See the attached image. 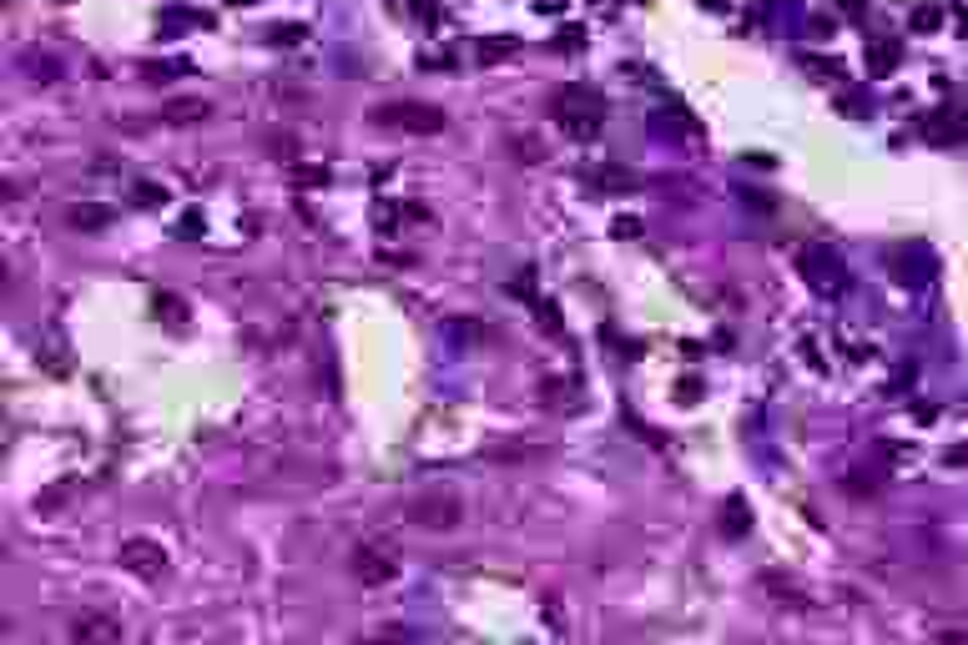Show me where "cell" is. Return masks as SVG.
Instances as JSON below:
<instances>
[{"label":"cell","instance_id":"obj_1","mask_svg":"<svg viewBox=\"0 0 968 645\" xmlns=\"http://www.w3.org/2000/svg\"><path fill=\"white\" fill-rule=\"evenodd\" d=\"M459 499L454 494H444V489H434V494H419V499H409L404 504V525H414V530H429V535H439V530H459Z\"/></svg>","mask_w":968,"mask_h":645},{"label":"cell","instance_id":"obj_2","mask_svg":"<svg viewBox=\"0 0 968 645\" xmlns=\"http://www.w3.org/2000/svg\"><path fill=\"white\" fill-rule=\"evenodd\" d=\"M379 126H409V132H439L449 121L439 106H419V101H394V106H374Z\"/></svg>","mask_w":968,"mask_h":645},{"label":"cell","instance_id":"obj_3","mask_svg":"<svg viewBox=\"0 0 968 645\" xmlns=\"http://www.w3.org/2000/svg\"><path fill=\"white\" fill-rule=\"evenodd\" d=\"M66 635L71 640H81V645H106V640H121V620H111V615H76L71 625H66Z\"/></svg>","mask_w":968,"mask_h":645},{"label":"cell","instance_id":"obj_4","mask_svg":"<svg viewBox=\"0 0 968 645\" xmlns=\"http://www.w3.org/2000/svg\"><path fill=\"white\" fill-rule=\"evenodd\" d=\"M121 560H127L132 570H142V575H157L167 565V550H157L147 540H127V545H121Z\"/></svg>","mask_w":968,"mask_h":645},{"label":"cell","instance_id":"obj_5","mask_svg":"<svg viewBox=\"0 0 968 645\" xmlns=\"http://www.w3.org/2000/svg\"><path fill=\"white\" fill-rule=\"evenodd\" d=\"M162 116L167 121H202V116H212V106L207 101H172V106H162Z\"/></svg>","mask_w":968,"mask_h":645},{"label":"cell","instance_id":"obj_6","mask_svg":"<svg viewBox=\"0 0 968 645\" xmlns=\"http://www.w3.org/2000/svg\"><path fill=\"white\" fill-rule=\"evenodd\" d=\"M358 575H369V580H389V575H394V565H389L384 555H363V550H358Z\"/></svg>","mask_w":968,"mask_h":645}]
</instances>
